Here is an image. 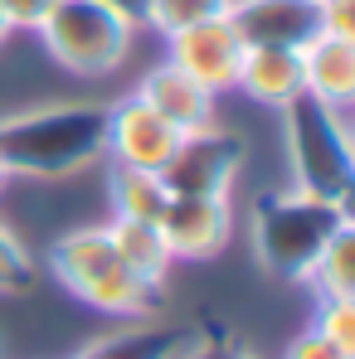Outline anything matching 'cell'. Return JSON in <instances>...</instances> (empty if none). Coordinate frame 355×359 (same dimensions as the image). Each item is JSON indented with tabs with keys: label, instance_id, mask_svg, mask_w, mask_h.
I'll list each match as a JSON object with an SVG mask.
<instances>
[{
	"label": "cell",
	"instance_id": "obj_28",
	"mask_svg": "<svg viewBox=\"0 0 355 359\" xmlns=\"http://www.w3.org/2000/svg\"><path fill=\"white\" fill-rule=\"evenodd\" d=\"M0 359H5V340H0Z\"/></svg>",
	"mask_w": 355,
	"mask_h": 359
},
{
	"label": "cell",
	"instance_id": "obj_15",
	"mask_svg": "<svg viewBox=\"0 0 355 359\" xmlns=\"http://www.w3.org/2000/svg\"><path fill=\"white\" fill-rule=\"evenodd\" d=\"M166 204H171V189L161 184L156 170H127V165L112 170V214H117V219L161 224Z\"/></svg>",
	"mask_w": 355,
	"mask_h": 359
},
{
	"label": "cell",
	"instance_id": "obj_9",
	"mask_svg": "<svg viewBox=\"0 0 355 359\" xmlns=\"http://www.w3.org/2000/svg\"><path fill=\"white\" fill-rule=\"evenodd\" d=\"M229 25L243 49H302L321 34L316 0H234Z\"/></svg>",
	"mask_w": 355,
	"mask_h": 359
},
{
	"label": "cell",
	"instance_id": "obj_25",
	"mask_svg": "<svg viewBox=\"0 0 355 359\" xmlns=\"http://www.w3.org/2000/svg\"><path fill=\"white\" fill-rule=\"evenodd\" d=\"M108 10H117L122 20L136 29V25H146V10H151V0H103Z\"/></svg>",
	"mask_w": 355,
	"mask_h": 359
},
{
	"label": "cell",
	"instance_id": "obj_14",
	"mask_svg": "<svg viewBox=\"0 0 355 359\" xmlns=\"http://www.w3.org/2000/svg\"><path fill=\"white\" fill-rule=\"evenodd\" d=\"M108 238L117 248L122 257L141 272V277H151V282H166V267L176 262L171 257V248L161 238V224H141V219H112L108 224Z\"/></svg>",
	"mask_w": 355,
	"mask_h": 359
},
{
	"label": "cell",
	"instance_id": "obj_4",
	"mask_svg": "<svg viewBox=\"0 0 355 359\" xmlns=\"http://www.w3.org/2000/svg\"><path fill=\"white\" fill-rule=\"evenodd\" d=\"M283 117V141H288V161L302 194L316 199H336L351 204L355 189V151H351V126L341 117V107L297 93L292 102L278 107Z\"/></svg>",
	"mask_w": 355,
	"mask_h": 359
},
{
	"label": "cell",
	"instance_id": "obj_3",
	"mask_svg": "<svg viewBox=\"0 0 355 359\" xmlns=\"http://www.w3.org/2000/svg\"><path fill=\"white\" fill-rule=\"evenodd\" d=\"M49 272L83 306H93L103 316H156L161 311V282L141 277L117 248H112L108 229L63 233L49 248Z\"/></svg>",
	"mask_w": 355,
	"mask_h": 359
},
{
	"label": "cell",
	"instance_id": "obj_23",
	"mask_svg": "<svg viewBox=\"0 0 355 359\" xmlns=\"http://www.w3.org/2000/svg\"><path fill=\"white\" fill-rule=\"evenodd\" d=\"M49 5L54 0H0V15H5L10 29H39V20H44Z\"/></svg>",
	"mask_w": 355,
	"mask_h": 359
},
{
	"label": "cell",
	"instance_id": "obj_11",
	"mask_svg": "<svg viewBox=\"0 0 355 359\" xmlns=\"http://www.w3.org/2000/svg\"><path fill=\"white\" fill-rule=\"evenodd\" d=\"M136 97H141L146 107H156L180 136H185V131H200V126L214 121V93H205V88H200L190 73H180L171 59L156 63V68L141 78Z\"/></svg>",
	"mask_w": 355,
	"mask_h": 359
},
{
	"label": "cell",
	"instance_id": "obj_13",
	"mask_svg": "<svg viewBox=\"0 0 355 359\" xmlns=\"http://www.w3.org/2000/svg\"><path fill=\"white\" fill-rule=\"evenodd\" d=\"M238 93H248L263 107H283L302 93V59L297 49H248L238 68Z\"/></svg>",
	"mask_w": 355,
	"mask_h": 359
},
{
	"label": "cell",
	"instance_id": "obj_2",
	"mask_svg": "<svg viewBox=\"0 0 355 359\" xmlns=\"http://www.w3.org/2000/svg\"><path fill=\"white\" fill-rule=\"evenodd\" d=\"M351 229V204L316 199V194H258L253 199V252L258 262L283 277V282H306L326 243Z\"/></svg>",
	"mask_w": 355,
	"mask_h": 359
},
{
	"label": "cell",
	"instance_id": "obj_7",
	"mask_svg": "<svg viewBox=\"0 0 355 359\" xmlns=\"http://www.w3.org/2000/svg\"><path fill=\"white\" fill-rule=\"evenodd\" d=\"M171 44V63H176L180 73H190L205 93H229L238 83V68H243V39L234 34V25H229V15H219V20H205V25H190V29H180L166 39Z\"/></svg>",
	"mask_w": 355,
	"mask_h": 359
},
{
	"label": "cell",
	"instance_id": "obj_1",
	"mask_svg": "<svg viewBox=\"0 0 355 359\" xmlns=\"http://www.w3.org/2000/svg\"><path fill=\"white\" fill-rule=\"evenodd\" d=\"M108 156V107L59 102L0 121V170L30 180H59Z\"/></svg>",
	"mask_w": 355,
	"mask_h": 359
},
{
	"label": "cell",
	"instance_id": "obj_16",
	"mask_svg": "<svg viewBox=\"0 0 355 359\" xmlns=\"http://www.w3.org/2000/svg\"><path fill=\"white\" fill-rule=\"evenodd\" d=\"M190 345L185 330H166V325H131L108 340H98L88 355L93 359H180Z\"/></svg>",
	"mask_w": 355,
	"mask_h": 359
},
{
	"label": "cell",
	"instance_id": "obj_27",
	"mask_svg": "<svg viewBox=\"0 0 355 359\" xmlns=\"http://www.w3.org/2000/svg\"><path fill=\"white\" fill-rule=\"evenodd\" d=\"M73 359H93V355H88V350H83V355H73Z\"/></svg>",
	"mask_w": 355,
	"mask_h": 359
},
{
	"label": "cell",
	"instance_id": "obj_18",
	"mask_svg": "<svg viewBox=\"0 0 355 359\" xmlns=\"http://www.w3.org/2000/svg\"><path fill=\"white\" fill-rule=\"evenodd\" d=\"M229 5H234V0H151L146 25H151V29H161V34L171 39V34L190 29V25H205V20L229 15Z\"/></svg>",
	"mask_w": 355,
	"mask_h": 359
},
{
	"label": "cell",
	"instance_id": "obj_29",
	"mask_svg": "<svg viewBox=\"0 0 355 359\" xmlns=\"http://www.w3.org/2000/svg\"><path fill=\"white\" fill-rule=\"evenodd\" d=\"M0 180H5V170H0Z\"/></svg>",
	"mask_w": 355,
	"mask_h": 359
},
{
	"label": "cell",
	"instance_id": "obj_26",
	"mask_svg": "<svg viewBox=\"0 0 355 359\" xmlns=\"http://www.w3.org/2000/svg\"><path fill=\"white\" fill-rule=\"evenodd\" d=\"M5 34H10V25H5V15H0V44H5Z\"/></svg>",
	"mask_w": 355,
	"mask_h": 359
},
{
	"label": "cell",
	"instance_id": "obj_12",
	"mask_svg": "<svg viewBox=\"0 0 355 359\" xmlns=\"http://www.w3.org/2000/svg\"><path fill=\"white\" fill-rule=\"evenodd\" d=\"M297 59H302V93L331 107H346L355 97V39L321 29L311 44L297 49Z\"/></svg>",
	"mask_w": 355,
	"mask_h": 359
},
{
	"label": "cell",
	"instance_id": "obj_6",
	"mask_svg": "<svg viewBox=\"0 0 355 359\" xmlns=\"http://www.w3.org/2000/svg\"><path fill=\"white\" fill-rule=\"evenodd\" d=\"M238 165H243V141L219 131V126H200V131H185L171 151V161L161 165V184L171 194H209V199H224L229 184H234Z\"/></svg>",
	"mask_w": 355,
	"mask_h": 359
},
{
	"label": "cell",
	"instance_id": "obj_19",
	"mask_svg": "<svg viewBox=\"0 0 355 359\" xmlns=\"http://www.w3.org/2000/svg\"><path fill=\"white\" fill-rule=\"evenodd\" d=\"M34 277H39L34 257L25 252V243L0 224V292H5V297H20V292L34 287Z\"/></svg>",
	"mask_w": 355,
	"mask_h": 359
},
{
	"label": "cell",
	"instance_id": "obj_20",
	"mask_svg": "<svg viewBox=\"0 0 355 359\" xmlns=\"http://www.w3.org/2000/svg\"><path fill=\"white\" fill-rule=\"evenodd\" d=\"M311 330H321L331 345L355 355V301H321V316H316Z\"/></svg>",
	"mask_w": 355,
	"mask_h": 359
},
{
	"label": "cell",
	"instance_id": "obj_22",
	"mask_svg": "<svg viewBox=\"0 0 355 359\" xmlns=\"http://www.w3.org/2000/svg\"><path fill=\"white\" fill-rule=\"evenodd\" d=\"M283 359H355L351 350H341V345H331L321 330H302L292 345H288V355Z\"/></svg>",
	"mask_w": 355,
	"mask_h": 359
},
{
	"label": "cell",
	"instance_id": "obj_21",
	"mask_svg": "<svg viewBox=\"0 0 355 359\" xmlns=\"http://www.w3.org/2000/svg\"><path fill=\"white\" fill-rule=\"evenodd\" d=\"M180 359H258L253 350H243L238 340H229L224 330H209L205 340H190Z\"/></svg>",
	"mask_w": 355,
	"mask_h": 359
},
{
	"label": "cell",
	"instance_id": "obj_10",
	"mask_svg": "<svg viewBox=\"0 0 355 359\" xmlns=\"http://www.w3.org/2000/svg\"><path fill=\"white\" fill-rule=\"evenodd\" d=\"M229 199H209V194H171L166 214H161V238L171 248V257H214L229 243Z\"/></svg>",
	"mask_w": 355,
	"mask_h": 359
},
{
	"label": "cell",
	"instance_id": "obj_24",
	"mask_svg": "<svg viewBox=\"0 0 355 359\" xmlns=\"http://www.w3.org/2000/svg\"><path fill=\"white\" fill-rule=\"evenodd\" d=\"M316 10H321V29L326 34L355 39V0H316Z\"/></svg>",
	"mask_w": 355,
	"mask_h": 359
},
{
	"label": "cell",
	"instance_id": "obj_5",
	"mask_svg": "<svg viewBox=\"0 0 355 359\" xmlns=\"http://www.w3.org/2000/svg\"><path fill=\"white\" fill-rule=\"evenodd\" d=\"M39 39L49 59H59L78 78H103L122 68L131 49V25L103 0H54L39 20Z\"/></svg>",
	"mask_w": 355,
	"mask_h": 359
},
{
	"label": "cell",
	"instance_id": "obj_17",
	"mask_svg": "<svg viewBox=\"0 0 355 359\" xmlns=\"http://www.w3.org/2000/svg\"><path fill=\"white\" fill-rule=\"evenodd\" d=\"M306 282H316L321 301H355V224L326 243Z\"/></svg>",
	"mask_w": 355,
	"mask_h": 359
},
{
	"label": "cell",
	"instance_id": "obj_8",
	"mask_svg": "<svg viewBox=\"0 0 355 359\" xmlns=\"http://www.w3.org/2000/svg\"><path fill=\"white\" fill-rule=\"evenodd\" d=\"M180 131L161 117L156 107H146L136 93L122 97L117 107H108V156L127 170H156L171 161Z\"/></svg>",
	"mask_w": 355,
	"mask_h": 359
}]
</instances>
